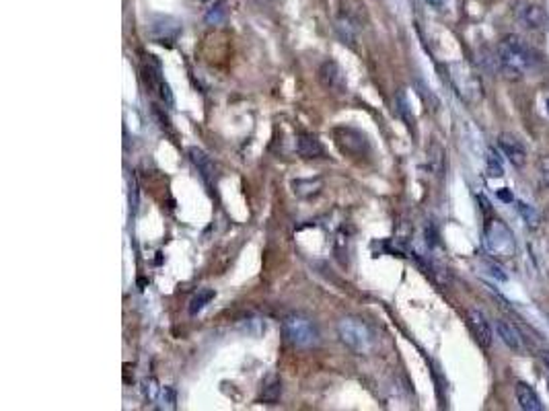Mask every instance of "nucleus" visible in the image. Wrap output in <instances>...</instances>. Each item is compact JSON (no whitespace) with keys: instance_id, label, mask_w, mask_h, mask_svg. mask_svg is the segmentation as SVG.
Instances as JSON below:
<instances>
[{"instance_id":"obj_14","label":"nucleus","mask_w":549,"mask_h":411,"mask_svg":"<svg viewBox=\"0 0 549 411\" xmlns=\"http://www.w3.org/2000/svg\"><path fill=\"white\" fill-rule=\"evenodd\" d=\"M515 393H517V401H519L520 410L524 411H541L543 410V403L537 395V391L527 384V382H517L515 386Z\"/></svg>"},{"instance_id":"obj_18","label":"nucleus","mask_w":549,"mask_h":411,"mask_svg":"<svg viewBox=\"0 0 549 411\" xmlns=\"http://www.w3.org/2000/svg\"><path fill=\"white\" fill-rule=\"evenodd\" d=\"M486 165H488L489 177H502V175H504L502 160H500L498 153H496L494 148H488V155H486Z\"/></svg>"},{"instance_id":"obj_9","label":"nucleus","mask_w":549,"mask_h":411,"mask_svg":"<svg viewBox=\"0 0 549 411\" xmlns=\"http://www.w3.org/2000/svg\"><path fill=\"white\" fill-rule=\"evenodd\" d=\"M317 78H319V83H321L327 91H332V93H346V74H344V70L339 68V64L334 62V60H325V62L319 66Z\"/></svg>"},{"instance_id":"obj_25","label":"nucleus","mask_w":549,"mask_h":411,"mask_svg":"<svg viewBox=\"0 0 549 411\" xmlns=\"http://www.w3.org/2000/svg\"><path fill=\"white\" fill-rule=\"evenodd\" d=\"M541 360H543V366H545V370L549 372V349H545V351L541 354Z\"/></svg>"},{"instance_id":"obj_26","label":"nucleus","mask_w":549,"mask_h":411,"mask_svg":"<svg viewBox=\"0 0 549 411\" xmlns=\"http://www.w3.org/2000/svg\"><path fill=\"white\" fill-rule=\"evenodd\" d=\"M257 2H262V4H264V2H266V4H270V2H276V0H257Z\"/></svg>"},{"instance_id":"obj_13","label":"nucleus","mask_w":549,"mask_h":411,"mask_svg":"<svg viewBox=\"0 0 549 411\" xmlns=\"http://www.w3.org/2000/svg\"><path fill=\"white\" fill-rule=\"evenodd\" d=\"M297 153H299V157L303 158H321L325 155V148H323V144L319 142L317 136L306 134V132H299V136H297Z\"/></svg>"},{"instance_id":"obj_3","label":"nucleus","mask_w":549,"mask_h":411,"mask_svg":"<svg viewBox=\"0 0 549 411\" xmlns=\"http://www.w3.org/2000/svg\"><path fill=\"white\" fill-rule=\"evenodd\" d=\"M484 245L494 259H510L517 253V241L500 218H488L484 226Z\"/></svg>"},{"instance_id":"obj_20","label":"nucleus","mask_w":549,"mask_h":411,"mask_svg":"<svg viewBox=\"0 0 549 411\" xmlns=\"http://www.w3.org/2000/svg\"><path fill=\"white\" fill-rule=\"evenodd\" d=\"M224 6H226L224 0H218L212 8L206 13V23H210V25H218V23L224 19V15H226V8H224Z\"/></svg>"},{"instance_id":"obj_5","label":"nucleus","mask_w":549,"mask_h":411,"mask_svg":"<svg viewBox=\"0 0 549 411\" xmlns=\"http://www.w3.org/2000/svg\"><path fill=\"white\" fill-rule=\"evenodd\" d=\"M332 136H334V140H336L337 148H339L344 155H348V157L362 158L366 157L368 151H370L366 136L360 132V130H356V127H350V126L334 127V130H332Z\"/></svg>"},{"instance_id":"obj_17","label":"nucleus","mask_w":549,"mask_h":411,"mask_svg":"<svg viewBox=\"0 0 549 411\" xmlns=\"http://www.w3.org/2000/svg\"><path fill=\"white\" fill-rule=\"evenodd\" d=\"M280 395H282V382L280 379H272L266 382V386H264V393H262V401H266V403H276L278 399H280Z\"/></svg>"},{"instance_id":"obj_22","label":"nucleus","mask_w":549,"mask_h":411,"mask_svg":"<svg viewBox=\"0 0 549 411\" xmlns=\"http://www.w3.org/2000/svg\"><path fill=\"white\" fill-rule=\"evenodd\" d=\"M484 267L488 270V274L494 278V280H500V282H506V274L502 272V267L496 263V261H484Z\"/></svg>"},{"instance_id":"obj_19","label":"nucleus","mask_w":549,"mask_h":411,"mask_svg":"<svg viewBox=\"0 0 549 411\" xmlns=\"http://www.w3.org/2000/svg\"><path fill=\"white\" fill-rule=\"evenodd\" d=\"M535 169H537V179H539L541 188L549 190V155H541L537 158Z\"/></svg>"},{"instance_id":"obj_1","label":"nucleus","mask_w":549,"mask_h":411,"mask_svg":"<svg viewBox=\"0 0 549 411\" xmlns=\"http://www.w3.org/2000/svg\"><path fill=\"white\" fill-rule=\"evenodd\" d=\"M498 68L504 78L508 81H522L537 68V56L535 52L520 39L519 35H506L498 43L496 52Z\"/></svg>"},{"instance_id":"obj_16","label":"nucleus","mask_w":549,"mask_h":411,"mask_svg":"<svg viewBox=\"0 0 549 411\" xmlns=\"http://www.w3.org/2000/svg\"><path fill=\"white\" fill-rule=\"evenodd\" d=\"M216 296L212 288H202L194 294V298L189 300V315H198L206 309V305H210Z\"/></svg>"},{"instance_id":"obj_23","label":"nucleus","mask_w":549,"mask_h":411,"mask_svg":"<svg viewBox=\"0 0 549 411\" xmlns=\"http://www.w3.org/2000/svg\"><path fill=\"white\" fill-rule=\"evenodd\" d=\"M519 210L522 212V216H524L527 224H531V226H537L539 218H537V214H535V210H533V208H529L527 204H519Z\"/></svg>"},{"instance_id":"obj_21","label":"nucleus","mask_w":549,"mask_h":411,"mask_svg":"<svg viewBox=\"0 0 549 411\" xmlns=\"http://www.w3.org/2000/svg\"><path fill=\"white\" fill-rule=\"evenodd\" d=\"M156 401L161 403V407L173 410V407H175V391H173L171 386H161Z\"/></svg>"},{"instance_id":"obj_8","label":"nucleus","mask_w":549,"mask_h":411,"mask_svg":"<svg viewBox=\"0 0 549 411\" xmlns=\"http://www.w3.org/2000/svg\"><path fill=\"white\" fill-rule=\"evenodd\" d=\"M498 146H500V151H502V155L510 160V165L513 167H524L527 165V148H524V144H522V140H520L519 136H515V134H508V132H502L500 136H498Z\"/></svg>"},{"instance_id":"obj_15","label":"nucleus","mask_w":549,"mask_h":411,"mask_svg":"<svg viewBox=\"0 0 549 411\" xmlns=\"http://www.w3.org/2000/svg\"><path fill=\"white\" fill-rule=\"evenodd\" d=\"M177 33H179V23L171 17H158V21L151 25V35L161 43L175 39Z\"/></svg>"},{"instance_id":"obj_10","label":"nucleus","mask_w":549,"mask_h":411,"mask_svg":"<svg viewBox=\"0 0 549 411\" xmlns=\"http://www.w3.org/2000/svg\"><path fill=\"white\" fill-rule=\"evenodd\" d=\"M467 321H469V327L477 340V344L482 348H489L492 342H494V331H492V325H489L488 316L484 315L480 309H469L467 311Z\"/></svg>"},{"instance_id":"obj_24","label":"nucleus","mask_w":549,"mask_h":411,"mask_svg":"<svg viewBox=\"0 0 549 411\" xmlns=\"http://www.w3.org/2000/svg\"><path fill=\"white\" fill-rule=\"evenodd\" d=\"M428 6H432L434 11H445L449 6V0H424Z\"/></svg>"},{"instance_id":"obj_7","label":"nucleus","mask_w":549,"mask_h":411,"mask_svg":"<svg viewBox=\"0 0 549 411\" xmlns=\"http://www.w3.org/2000/svg\"><path fill=\"white\" fill-rule=\"evenodd\" d=\"M151 58H153V56H149V64L144 66V81H147L149 89L161 97L163 103H167L169 107H173V103H175L173 93H171L167 81H165L163 74H161V66H158V62H154V60H151Z\"/></svg>"},{"instance_id":"obj_2","label":"nucleus","mask_w":549,"mask_h":411,"mask_svg":"<svg viewBox=\"0 0 549 411\" xmlns=\"http://www.w3.org/2000/svg\"><path fill=\"white\" fill-rule=\"evenodd\" d=\"M337 335L356 354H370L377 348V333L366 321L358 316H344L337 323Z\"/></svg>"},{"instance_id":"obj_12","label":"nucleus","mask_w":549,"mask_h":411,"mask_svg":"<svg viewBox=\"0 0 549 411\" xmlns=\"http://www.w3.org/2000/svg\"><path fill=\"white\" fill-rule=\"evenodd\" d=\"M187 157L191 160V165L198 169L200 177L206 181V186H214V181H216V165L212 162V158L208 157L202 148H198V146H189L187 148Z\"/></svg>"},{"instance_id":"obj_4","label":"nucleus","mask_w":549,"mask_h":411,"mask_svg":"<svg viewBox=\"0 0 549 411\" xmlns=\"http://www.w3.org/2000/svg\"><path fill=\"white\" fill-rule=\"evenodd\" d=\"M282 331L288 344L294 348H315L319 344L317 325L303 315H288L282 321Z\"/></svg>"},{"instance_id":"obj_11","label":"nucleus","mask_w":549,"mask_h":411,"mask_svg":"<svg viewBox=\"0 0 549 411\" xmlns=\"http://www.w3.org/2000/svg\"><path fill=\"white\" fill-rule=\"evenodd\" d=\"M496 331H498V337L504 342L506 348L513 349L515 354H524V337H522V333L515 323H510L506 319H498Z\"/></svg>"},{"instance_id":"obj_6","label":"nucleus","mask_w":549,"mask_h":411,"mask_svg":"<svg viewBox=\"0 0 549 411\" xmlns=\"http://www.w3.org/2000/svg\"><path fill=\"white\" fill-rule=\"evenodd\" d=\"M517 21L531 33H541L548 27V13L539 2H531V0H522L515 8Z\"/></svg>"}]
</instances>
